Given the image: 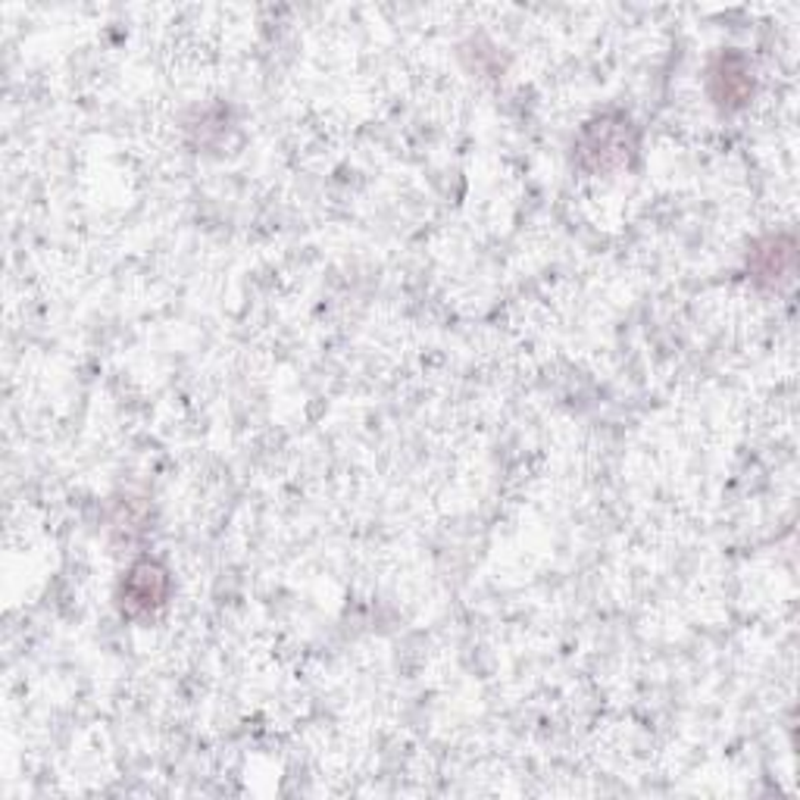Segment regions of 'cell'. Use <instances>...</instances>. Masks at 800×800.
<instances>
[{
    "label": "cell",
    "mask_w": 800,
    "mask_h": 800,
    "mask_svg": "<svg viewBox=\"0 0 800 800\" xmlns=\"http://www.w3.org/2000/svg\"><path fill=\"white\" fill-rule=\"evenodd\" d=\"M169 591V573L157 560H141L129 569L122 581V610L129 613H151L157 610Z\"/></svg>",
    "instance_id": "6da1fadb"
},
{
    "label": "cell",
    "mask_w": 800,
    "mask_h": 800,
    "mask_svg": "<svg viewBox=\"0 0 800 800\" xmlns=\"http://www.w3.org/2000/svg\"><path fill=\"white\" fill-rule=\"evenodd\" d=\"M632 151V144L625 141L622 129H613L607 122H595L585 132V144L581 154L585 157H598V166H610V163H625V154Z\"/></svg>",
    "instance_id": "7a4b0ae2"
},
{
    "label": "cell",
    "mask_w": 800,
    "mask_h": 800,
    "mask_svg": "<svg viewBox=\"0 0 800 800\" xmlns=\"http://www.w3.org/2000/svg\"><path fill=\"white\" fill-rule=\"evenodd\" d=\"M713 95L720 103H744L751 95V76L741 57H722L713 69Z\"/></svg>",
    "instance_id": "3957f363"
},
{
    "label": "cell",
    "mask_w": 800,
    "mask_h": 800,
    "mask_svg": "<svg viewBox=\"0 0 800 800\" xmlns=\"http://www.w3.org/2000/svg\"><path fill=\"white\" fill-rule=\"evenodd\" d=\"M791 266H795V244L788 238H769L754 251V273H757V279H788Z\"/></svg>",
    "instance_id": "277c9868"
}]
</instances>
